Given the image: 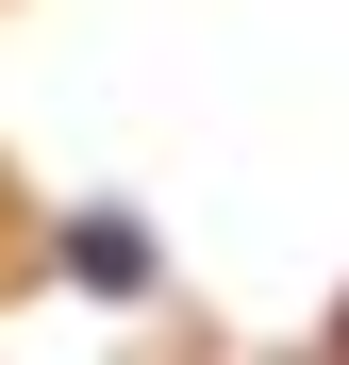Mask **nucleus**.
I'll use <instances>...</instances> for the list:
<instances>
[{"label": "nucleus", "instance_id": "f257e3e1", "mask_svg": "<svg viewBox=\"0 0 349 365\" xmlns=\"http://www.w3.org/2000/svg\"><path fill=\"white\" fill-rule=\"evenodd\" d=\"M67 282H100V299H150V232H133V216H67Z\"/></svg>", "mask_w": 349, "mask_h": 365}, {"label": "nucleus", "instance_id": "f03ea898", "mask_svg": "<svg viewBox=\"0 0 349 365\" xmlns=\"http://www.w3.org/2000/svg\"><path fill=\"white\" fill-rule=\"evenodd\" d=\"M333 365H349V299H333Z\"/></svg>", "mask_w": 349, "mask_h": 365}]
</instances>
